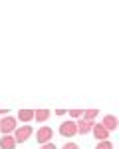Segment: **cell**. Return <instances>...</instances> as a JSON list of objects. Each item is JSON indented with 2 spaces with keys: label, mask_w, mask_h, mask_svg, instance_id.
<instances>
[{
  "label": "cell",
  "mask_w": 119,
  "mask_h": 149,
  "mask_svg": "<svg viewBox=\"0 0 119 149\" xmlns=\"http://www.w3.org/2000/svg\"><path fill=\"white\" fill-rule=\"evenodd\" d=\"M95 149H113V143L111 141H99Z\"/></svg>",
  "instance_id": "cell-12"
},
{
  "label": "cell",
  "mask_w": 119,
  "mask_h": 149,
  "mask_svg": "<svg viewBox=\"0 0 119 149\" xmlns=\"http://www.w3.org/2000/svg\"><path fill=\"white\" fill-rule=\"evenodd\" d=\"M0 131L4 135H10L12 131H16V119L10 117V115H4V119L0 121Z\"/></svg>",
  "instance_id": "cell-3"
},
{
  "label": "cell",
  "mask_w": 119,
  "mask_h": 149,
  "mask_svg": "<svg viewBox=\"0 0 119 149\" xmlns=\"http://www.w3.org/2000/svg\"><path fill=\"white\" fill-rule=\"evenodd\" d=\"M91 131H93L95 139H99V141H107V139H109V131H107L101 123H93V129H91Z\"/></svg>",
  "instance_id": "cell-5"
},
{
  "label": "cell",
  "mask_w": 119,
  "mask_h": 149,
  "mask_svg": "<svg viewBox=\"0 0 119 149\" xmlns=\"http://www.w3.org/2000/svg\"><path fill=\"white\" fill-rule=\"evenodd\" d=\"M117 117H115V115H105V117H103V121H101V125L105 127L107 131H113V129H117Z\"/></svg>",
  "instance_id": "cell-7"
},
{
  "label": "cell",
  "mask_w": 119,
  "mask_h": 149,
  "mask_svg": "<svg viewBox=\"0 0 119 149\" xmlns=\"http://www.w3.org/2000/svg\"><path fill=\"white\" fill-rule=\"evenodd\" d=\"M75 133H77L75 121H66V123L59 125V135H64V137H73Z\"/></svg>",
  "instance_id": "cell-4"
},
{
  "label": "cell",
  "mask_w": 119,
  "mask_h": 149,
  "mask_svg": "<svg viewBox=\"0 0 119 149\" xmlns=\"http://www.w3.org/2000/svg\"><path fill=\"white\" fill-rule=\"evenodd\" d=\"M75 125H77V133H82V135H87V133L93 129V121L80 119V121H75Z\"/></svg>",
  "instance_id": "cell-6"
},
{
  "label": "cell",
  "mask_w": 119,
  "mask_h": 149,
  "mask_svg": "<svg viewBox=\"0 0 119 149\" xmlns=\"http://www.w3.org/2000/svg\"><path fill=\"white\" fill-rule=\"evenodd\" d=\"M83 115V109H71L70 111V117H73V119H75V117H82Z\"/></svg>",
  "instance_id": "cell-13"
},
{
  "label": "cell",
  "mask_w": 119,
  "mask_h": 149,
  "mask_svg": "<svg viewBox=\"0 0 119 149\" xmlns=\"http://www.w3.org/2000/svg\"><path fill=\"white\" fill-rule=\"evenodd\" d=\"M95 117H97V109H85L82 115V119H87V121H93Z\"/></svg>",
  "instance_id": "cell-11"
},
{
  "label": "cell",
  "mask_w": 119,
  "mask_h": 149,
  "mask_svg": "<svg viewBox=\"0 0 119 149\" xmlns=\"http://www.w3.org/2000/svg\"><path fill=\"white\" fill-rule=\"evenodd\" d=\"M14 141H16V145L18 143H24V141H28V139L32 137V127L30 125H24V127H16V131H14Z\"/></svg>",
  "instance_id": "cell-1"
},
{
  "label": "cell",
  "mask_w": 119,
  "mask_h": 149,
  "mask_svg": "<svg viewBox=\"0 0 119 149\" xmlns=\"http://www.w3.org/2000/svg\"><path fill=\"white\" fill-rule=\"evenodd\" d=\"M0 149H16V141L12 135H4L0 139Z\"/></svg>",
  "instance_id": "cell-8"
},
{
  "label": "cell",
  "mask_w": 119,
  "mask_h": 149,
  "mask_svg": "<svg viewBox=\"0 0 119 149\" xmlns=\"http://www.w3.org/2000/svg\"><path fill=\"white\" fill-rule=\"evenodd\" d=\"M48 117H50V111L48 109H38V111H34V119L40 123V121H46Z\"/></svg>",
  "instance_id": "cell-10"
},
{
  "label": "cell",
  "mask_w": 119,
  "mask_h": 149,
  "mask_svg": "<svg viewBox=\"0 0 119 149\" xmlns=\"http://www.w3.org/2000/svg\"><path fill=\"white\" fill-rule=\"evenodd\" d=\"M40 149H56V145L54 143H46V145H42Z\"/></svg>",
  "instance_id": "cell-15"
},
{
  "label": "cell",
  "mask_w": 119,
  "mask_h": 149,
  "mask_svg": "<svg viewBox=\"0 0 119 149\" xmlns=\"http://www.w3.org/2000/svg\"><path fill=\"white\" fill-rule=\"evenodd\" d=\"M62 149H80V147H77V143H66Z\"/></svg>",
  "instance_id": "cell-14"
},
{
  "label": "cell",
  "mask_w": 119,
  "mask_h": 149,
  "mask_svg": "<svg viewBox=\"0 0 119 149\" xmlns=\"http://www.w3.org/2000/svg\"><path fill=\"white\" fill-rule=\"evenodd\" d=\"M18 119L24 121V123L32 121V119H34V109H28V107H26V109H20V111H18Z\"/></svg>",
  "instance_id": "cell-9"
},
{
  "label": "cell",
  "mask_w": 119,
  "mask_h": 149,
  "mask_svg": "<svg viewBox=\"0 0 119 149\" xmlns=\"http://www.w3.org/2000/svg\"><path fill=\"white\" fill-rule=\"evenodd\" d=\"M54 137V131H52V127H40L38 131H36V141L40 143V145H46L50 143V139Z\"/></svg>",
  "instance_id": "cell-2"
}]
</instances>
